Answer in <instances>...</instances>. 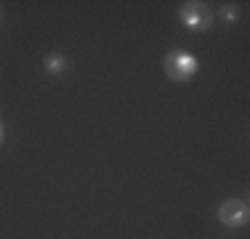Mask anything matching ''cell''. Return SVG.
I'll return each instance as SVG.
<instances>
[{"label": "cell", "mask_w": 250, "mask_h": 239, "mask_svg": "<svg viewBox=\"0 0 250 239\" xmlns=\"http://www.w3.org/2000/svg\"><path fill=\"white\" fill-rule=\"evenodd\" d=\"M248 218H250V210L245 199H229L218 207V220L226 229H240V226L248 223Z\"/></svg>", "instance_id": "3"}, {"label": "cell", "mask_w": 250, "mask_h": 239, "mask_svg": "<svg viewBox=\"0 0 250 239\" xmlns=\"http://www.w3.org/2000/svg\"><path fill=\"white\" fill-rule=\"evenodd\" d=\"M178 19L184 21V27L192 29V32H205V29L213 24L210 11L205 8V3H197V0H192V3H184L181 11H178Z\"/></svg>", "instance_id": "2"}, {"label": "cell", "mask_w": 250, "mask_h": 239, "mask_svg": "<svg viewBox=\"0 0 250 239\" xmlns=\"http://www.w3.org/2000/svg\"><path fill=\"white\" fill-rule=\"evenodd\" d=\"M43 69L48 72V75H62V72L69 69V61L64 56H48L43 61Z\"/></svg>", "instance_id": "4"}, {"label": "cell", "mask_w": 250, "mask_h": 239, "mask_svg": "<svg viewBox=\"0 0 250 239\" xmlns=\"http://www.w3.org/2000/svg\"><path fill=\"white\" fill-rule=\"evenodd\" d=\"M3 139H5V130H3V122H0V143H3Z\"/></svg>", "instance_id": "6"}, {"label": "cell", "mask_w": 250, "mask_h": 239, "mask_svg": "<svg viewBox=\"0 0 250 239\" xmlns=\"http://www.w3.org/2000/svg\"><path fill=\"white\" fill-rule=\"evenodd\" d=\"M218 16H221L224 21H237V19H240V8L231 5V3H224L221 8H218Z\"/></svg>", "instance_id": "5"}, {"label": "cell", "mask_w": 250, "mask_h": 239, "mask_svg": "<svg viewBox=\"0 0 250 239\" xmlns=\"http://www.w3.org/2000/svg\"><path fill=\"white\" fill-rule=\"evenodd\" d=\"M197 72V59L192 53H184V51H173L165 56V75L176 82H187L194 77Z\"/></svg>", "instance_id": "1"}]
</instances>
